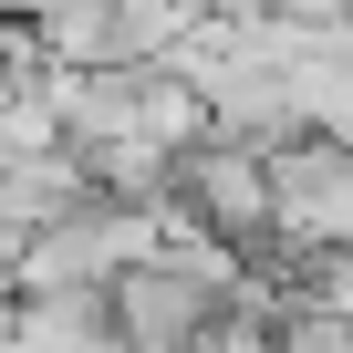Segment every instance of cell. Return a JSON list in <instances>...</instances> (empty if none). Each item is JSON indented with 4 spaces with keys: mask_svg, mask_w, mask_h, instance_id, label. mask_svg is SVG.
Segmentation results:
<instances>
[{
    "mask_svg": "<svg viewBox=\"0 0 353 353\" xmlns=\"http://www.w3.org/2000/svg\"><path fill=\"white\" fill-rule=\"evenodd\" d=\"M166 229H208V239H229L239 260H270V250H281L270 145H250V135H208V145H188L176 198H166Z\"/></svg>",
    "mask_w": 353,
    "mask_h": 353,
    "instance_id": "cell-1",
    "label": "cell"
},
{
    "mask_svg": "<svg viewBox=\"0 0 353 353\" xmlns=\"http://www.w3.org/2000/svg\"><path fill=\"white\" fill-rule=\"evenodd\" d=\"M270 198H281V250L260 270L301 281L312 260L353 250V135H291V145H270Z\"/></svg>",
    "mask_w": 353,
    "mask_h": 353,
    "instance_id": "cell-2",
    "label": "cell"
},
{
    "mask_svg": "<svg viewBox=\"0 0 353 353\" xmlns=\"http://www.w3.org/2000/svg\"><path fill=\"white\" fill-rule=\"evenodd\" d=\"M156 239H166V208L94 198V208H73V219L32 229V250H21V291H114Z\"/></svg>",
    "mask_w": 353,
    "mask_h": 353,
    "instance_id": "cell-3",
    "label": "cell"
},
{
    "mask_svg": "<svg viewBox=\"0 0 353 353\" xmlns=\"http://www.w3.org/2000/svg\"><path fill=\"white\" fill-rule=\"evenodd\" d=\"M52 104H63V145H83V156H114V145L145 135V73H135V63L52 73Z\"/></svg>",
    "mask_w": 353,
    "mask_h": 353,
    "instance_id": "cell-4",
    "label": "cell"
},
{
    "mask_svg": "<svg viewBox=\"0 0 353 353\" xmlns=\"http://www.w3.org/2000/svg\"><path fill=\"white\" fill-rule=\"evenodd\" d=\"M11 332H21V353H135L114 291H21Z\"/></svg>",
    "mask_w": 353,
    "mask_h": 353,
    "instance_id": "cell-5",
    "label": "cell"
},
{
    "mask_svg": "<svg viewBox=\"0 0 353 353\" xmlns=\"http://www.w3.org/2000/svg\"><path fill=\"white\" fill-rule=\"evenodd\" d=\"M270 332H281V353H353V312H332V301L301 291V281H291V301H281Z\"/></svg>",
    "mask_w": 353,
    "mask_h": 353,
    "instance_id": "cell-6",
    "label": "cell"
},
{
    "mask_svg": "<svg viewBox=\"0 0 353 353\" xmlns=\"http://www.w3.org/2000/svg\"><path fill=\"white\" fill-rule=\"evenodd\" d=\"M301 291H322L332 312H353V250H332V260H312V270H301Z\"/></svg>",
    "mask_w": 353,
    "mask_h": 353,
    "instance_id": "cell-7",
    "label": "cell"
},
{
    "mask_svg": "<svg viewBox=\"0 0 353 353\" xmlns=\"http://www.w3.org/2000/svg\"><path fill=\"white\" fill-rule=\"evenodd\" d=\"M260 11H270V21H301V32H332L343 0H260Z\"/></svg>",
    "mask_w": 353,
    "mask_h": 353,
    "instance_id": "cell-8",
    "label": "cell"
},
{
    "mask_svg": "<svg viewBox=\"0 0 353 353\" xmlns=\"http://www.w3.org/2000/svg\"><path fill=\"white\" fill-rule=\"evenodd\" d=\"M208 11H229V21H260V0H208Z\"/></svg>",
    "mask_w": 353,
    "mask_h": 353,
    "instance_id": "cell-9",
    "label": "cell"
},
{
    "mask_svg": "<svg viewBox=\"0 0 353 353\" xmlns=\"http://www.w3.org/2000/svg\"><path fill=\"white\" fill-rule=\"evenodd\" d=\"M0 83H11V63H0Z\"/></svg>",
    "mask_w": 353,
    "mask_h": 353,
    "instance_id": "cell-10",
    "label": "cell"
},
{
    "mask_svg": "<svg viewBox=\"0 0 353 353\" xmlns=\"http://www.w3.org/2000/svg\"><path fill=\"white\" fill-rule=\"evenodd\" d=\"M343 21H353V0H343Z\"/></svg>",
    "mask_w": 353,
    "mask_h": 353,
    "instance_id": "cell-11",
    "label": "cell"
}]
</instances>
